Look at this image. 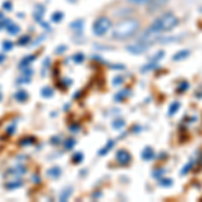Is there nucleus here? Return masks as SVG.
Instances as JSON below:
<instances>
[{
  "instance_id": "nucleus-13",
  "label": "nucleus",
  "mask_w": 202,
  "mask_h": 202,
  "mask_svg": "<svg viewBox=\"0 0 202 202\" xmlns=\"http://www.w3.org/2000/svg\"><path fill=\"white\" fill-rule=\"evenodd\" d=\"M26 172V168L24 167H15V168H12V170H8L7 171V174H13V175H22V174H24Z\"/></svg>"
},
{
  "instance_id": "nucleus-16",
  "label": "nucleus",
  "mask_w": 202,
  "mask_h": 202,
  "mask_svg": "<svg viewBox=\"0 0 202 202\" xmlns=\"http://www.w3.org/2000/svg\"><path fill=\"white\" fill-rule=\"evenodd\" d=\"M62 19H63V12L57 11V12H54L53 15H51V20H53L54 23H58V22H61Z\"/></svg>"
},
{
  "instance_id": "nucleus-22",
  "label": "nucleus",
  "mask_w": 202,
  "mask_h": 202,
  "mask_svg": "<svg viewBox=\"0 0 202 202\" xmlns=\"http://www.w3.org/2000/svg\"><path fill=\"white\" fill-rule=\"evenodd\" d=\"M30 39H31V38H30L28 35H24V37H22L20 39L18 40V45H20V46H24V45H27V43L30 42Z\"/></svg>"
},
{
  "instance_id": "nucleus-18",
  "label": "nucleus",
  "mask_w": 202,
  "mask_h": 202,
  "mask_svg": "<svg viewBox=\"0 0 202 202\" xmlns=\"http://www.w3.org/2000/svg\"><path fill=\"white\" fill-rule=\"evenodd\" d=\"M72 59H73L74 62H77V63H81V62L85 59V57H83L82 53H77V54H74V55L72 57Z\"/></svg>"
},
{
  "instance_id": "nucleus-2",
  "label": "nucleus",
  "mask_w": 202,
  "mask_h": 202,
  "mask_svg": "<svg viewBox=\"0 0 202 202\" xmlns=\"http://www.w3.org/2000/svg\"><path fill=\"white\" fill-rule=\"evenodd\" d=\"M140 28V23L135 19H127L116 24V27L112 30V38L117 40H124L133 37Z\"/></svg>"
},
{
  "instance_id": "nucleus-17",
  "label": "nucleus",
  "mask_w": 202,
  "mask_h": 202,
  "mask_svg": "<svg viewBox=\"0 0 202 202\" xmlns=\"http://www.w3.org/2000/svg\"><path fill=\"white\" fill-rule=\"evenodd\" d=\"M127 1L135 5H145L148 3H152V0H127Z\"/></svg>"
},
{
  "instance_id": "nucleus-1",
  "label": "nucleus",
  "mask_w": 202,
  "mask_h": 202,
  "mask_svg": "<svg viewBox=\"0 0 202 202\" xmlns=\"http://www.w3.org/2000/svg\"><path fill=\"white\" fill-rule=\"evenodd\" d=\"M179 23V19L174 15V13H164V15L159 16L156 20H154V23L151 24L147 28V31L144 32V35H158V34H163V32L171 31Z\"/></svg>"
},
{
  "instance_id": "nucleus-31",
  "label": "nucleus",
  "mask_w": 202,
  "mask_h": 202,
  "mask_svg": "<svg viewBox=\"0 0 202 202\" xmlns=\"http://www.w3.org/2000/svg\"><path fill=\"white\" fill-rule=\"evenodd\" d=\"M65 50H66V46H59V47L57 48L55 53H57V54H61V53H63Z\"/></svg>"
},
{
  "instance_id": "nucleus-35",
  "label": "nucleus",
  "mask_w": 202,
  "mask_h": 202,
  "mask_svg": "<svg viewBox=\"0 0 202 202\" xmlns=\"http://www.w3.org/2000/svg\"><path fill=\"white\" fill-rule=\"evenodd\" d=\"M69 1H75V0H69Z\"/></svg>"
},
{
  "instance_id": "nucleus-32",
  "label": "nucleus",
  "mask_w": 202,
  "mask_h": 202,
  "mask_svg": "<svg viewBox=\"0 0 202 202\" xmlns=\"http://www.w3.org/2000/svg\"><path fill=\"white\" fill-rule=\"evenodd\" d=\"M113 127H115V128H121V127H123V121H117V123L115 121V125Z\"/></svg>"
},
{
  "instance_id": "nucleus-26",
  "label": "nucleus",
  "mask_w": 202,
  "mask_h": 202,
  "mask_svg": "<svg viewBox=\"0 0 202 202\" xmlns=\"http://www.w3.org/2000/svg\"><path fill=\"white\" fill-rule=\"evenodd\" d=\"M112 145H113V142H109V143H108V145H107V147H105V148H102V150L100 151V155H104V154H107L108 151L110 150V147H112Z\"/></svg>"
},
{
  "instance_id": "nucleus-19",
  "label": "nucleus",
  "mask_w": 202,
  "mask_h": 202,
  "mask_svg": "<svg viewBox=\"0 0 202 202\" xmlns=\"http://www.w3.org/2000/svg\"><path fill=\"white\" fill-rule=\"evenodd\" d=\"M187 55H189V50H185V51H182V53L175 54V55H174V59H175V61H179V59L186 58Z\"/></svg>"
},
{
  "instance_id": "nucleus-24",
  "label": "nucleus",
  "mask_w": 202,
  "mask_h": 202,
  "mask_svg": "<svg viewBox=\"0 0 202 202\" xmlns=\"http://www.w3.org/2000/svg\"><path fill=\"white\" fill-rule=\"evenodd\" d=\"M22 75H23V77H27V78H31V75H32V70L30 69V67H24V70L22 72Z\"/></svg>"
},
{
  "instance_id": "nucleus-3",
  "label": "nucleus",
  "mask_w": 202,
  "mask_h": 202,
  "mask_svg": "<svg viewBox=\"0 0 202 202\" xmlns=\"http://www.w3.org/2000/svg\"><path fill=\"white\" fill-rule=\"evenodd\" d=\"M110 27H112L110 19L107 18V16H100V18H97L96 20H94L92 31H93V34L97 35V37H102V35H105L109 31Z\"/></svg>"
},
{
  "instance_id": "nucleus-12",
  "label": "nucleus",
  "mask_w": 202,
  "mask_h": 202,
  "mask_svg": "<svg viewBox=\"0 0 202 202\" xmlns=\"http://www.w3.org/2000/svg\"><path fill=\"white\" fill-rule=\"evenodd\" d=\"M47 175L51 178H58L59 175H61V168H59V167H53L51 170L47 171Z\"/></svg>"
},
{
  "instance_id": "nucleus-23",
  "label": "nucleus",
  "mask_w": 202,
  "mask_h": 202,
  "mask_svg": "<svg viewBox=\"0 0 202 202\" xmlns=\"http://www.w3.org/2000/svg\"><path fill=\"white\" fill-rule=\"evenodd\" d=\"M152 155H154V152H152V150H151V148H145L144 152H143V158H144V159H151V158H152Z\"/></svg>"
},
{
  "instance_id": "nucleus-33",
  "label": "nucleus",
  "mask_w": 202,
  "mask_h": 202,
  "mask_svg": "<svg viewBox=\"0 0 202 202\" xmlns=\"http://www.w3.org/2000/svg\"><path fill=\"white\" fill-rule=\"evenodd\" d=\"M3 61H5L4 54H0V63H3Z\"/></svg>"
},
{
  "instance_id": "nucleus-20",
  "label": "nucleus",
  "mask_w": 202,
  "mask_h": 202,
  "mask_svg": "<svg viewBox=\"0 0 202 202\" xmlns=\"http://www.w3.org/2000/svg\"><path fill=\"white\" fill-rule=\"evenodd\" d=\"M12 47H13V43L11 42V40H4V42H3V50L4 51L12 50Z\"/></svg>"
},
{
  "instance_id": "nucleus-5",
  "label": "nucleus",
  "mask_w": 202,
  "mask_h": 202,
  "mask_svg": "<svg viewBox=\"0 0 202 202\" xmlns=\"http://www.w3.org/2000/svg\"><path fill=\"white\" fill-rule=\"evenodd\" d=\"M43 15H45V7L43 5H35V10H34V13H32V16H34V19L37 22H42V18Z\"/></svg>"
},
{
  "instance_id": "nucleus-28",
  "label": "nucleus",
  "mask_w": 202,
  "mask_h": 202,
  "mask_svg": "<svg viewBox=\"0 0 202 202\" xmlns=\"http://www.w3.org/2000/svg\"><path fill=\"white\" fill-rule=\"evenodd\" d=\"M82 160V154H75L74 155V162L75 163H78V162Z\"/></svg>"
},
{
  "instance_id": "nucleus-11",
  "label": "nucleus",
  "mask_w": 202,
  "mask_h": 202,
  "mask_svg": "<svg viewBox=\"0 0 202 202\" xmlns=\"http://www.w3.org/2000/svg\"><path fill=\"white\" fill-rule=\"evenodd\" d=\"M53 89L50 88V86H45V88L40 89V94H42V97H45V98H50L51 96H53Z\"/></svg>"
},
{
  "instance_id": "nucleus-15",
  "label": "nucleus",
  "mask_w": 202,
  "mask_h": 202,
  "mask_svg": "<svg viewBox=\"0 0 202 202\" xmlns=\"http://www.w3.org/2000/svg\"><path fill=\"white\" fill-rule=\"evenodd\" d=\"M20 186H23V182H22V180H15V182H8L7 185H5V187H7L8 190H12V189L20 187Z\"/></svg>"
},
{
  "instance_id": "nucleus-6",
  "label": "nucleus",
  "mask_w": 202,
  "mask_h": 202,
  "mask_svg": "<svg viewBox=\"0 0 202 202\" xmlns=\"http://www.w3.org/2000/svg\"><path fill=\"white\" fill-rule=\"evenodd\" d=\"M35 58H37V55H35V54H31V55L24 57V58L22 59L20 62H19V67H20V69L28 67V66H30V63H31V62H34V59H35Z\"/></svg>"
},
{
  "instance_id": "nucleus-34",
  "label": "nucleus",
  "mask_w": 202,
  "mask_h": 202,
  "mask_svg": "<svg viewBox=\"0 0 202 202\" xmlns=\"http://www.w3.org/2000/svg\"><path fill=\"white\" fill-rule=\"evenodd\" d=\"M0 101H1V93H0Z\"/></svg>"
},
{
  "instance_id": "nucleus-4",
  "label": "nucleus",
  "mask_w": 202,
  "mask_h": 202,
  "mask_svg": "<svg viewBox=\"0 0 202 202\" xmlns=\"http://www.w3.org/2000/svg\"><path fill=\"white\" fill-rule=\"evenodd\" d=\"M148 46H150V43H147L144 39H140L139 42L133 43V45H128L127 46V50L132 54H142L147 50Z\"/></svg>"
},
{
  "instance_id": "nucleus-7",
  "label": "nucleus",
  "mask_w": 202,
  "mask_h": 202,
  "mask_svg": "<svg viewBox=\"0 0 202 202\" xmlns=\"http://www.w3.org/2000/svg\"><path fill=\"white\" fill-rule=\"evenodd\" d=\"M117 162L119 163H121V164H125L129 160V154L127 152V151H119L117 152Z\"/></svg>"
},
{
  "instance_id": "nucleus-8",
  "label": "nucleus",
  "mask_w": 202,
  "mask_h": 202,
  "mask_svg": "<svg viewBox=\"0 0 202 202\" xmlns=\"http://www.w3.org/2000/svg\"><path fill=\"white\" fill-rule=\"evenodd\" d=\"M13 97H15L16 101H19V102H24L27 98H28V93H27L26 90H18L15 94H13Z\"/></svg>"
},
{
  "instance_id": "nucleus-14",
  "label": "nucleus",
  "mask_w": 202,
  "mask_h": 202,
  "mask_svg": "<svg viewBox=\"0 0 202 202\" xmlns=\"http://www.w3.org/2000/svg\"><path fill=\"white\" fill-rule=\"evenodd\" d=\"M35 142V137L34 136H27V137H24V139H22L20 142V145H23V147H26V145H30V144H32V143Z\"/></svg>"
},
{
  "instance_id": "nucleus-25",
  "label": "nucleus",
  "mask_w": 202,
  "mask_h": 202,
  "mask_svg": "<svg viewBox=\"0 0 202 202\" xmlns=\"http://www.w3.org/2000/svg\"><path fill=\"white\" fill-rule=\"evenodd\" d=\"M3 8H4L5 11H11V10H12V3H11L10 0L4 1V3H3Z\"/></svg>"
},
{
  "instance_id": "nucleus-27",
  "label": "nucleus",
  "mask_w": 202,
  "mask_h": 202,
  "mask_svg": "<svg viewBox=\"0 0 202 202\" xmlns=\"http://www.w3.org/2000/svg\"><path fill=\"white\" fill-rule=\"evenodd\" d=\"M73 145H74V140L73 139H67L66 143H65V148H66V150H70Z\"/></svg>"
},
{
  "instance_id": "nucleus-9",
  "label": "nucleus",
  "mask_w": 202,
  "mask_h": 202,
  "mask_svg": "<svg viewBox=\"0 0 202 202\" xmlns=\"http://www.w3.org/2000/svg\"><path fill=\"white\" fill-rule=\"evenodd\" d=\"M5 28H7V32L10 35H16V34H19V31H20V27L16 26V24H13L12 22H11V23L8 24Z\"/></svg>"
},
{
  "instance_id": "nucleus-21",
  "label": "nucleus",
  "mask_w": 202,
  "mask_h": 202,
  "mask_svg": "<svg viewBox=\"0 0 202 202\" xmlns=\"http://www.w3.org/2000/svg\"><path fill=\"white\" fill-rule=\"evenodd\" d=\"M70 194H72V189H66L63 193H61V195H59V199H61V201H66L67 197H69Z\"/></svg>"
},
{
  "instance_id": "nucleus-10",
  "label": "nucleus",
  "mask_w": 202,
  "mask_h": 202,
  "mask_svg": "<svg viewBox=\"0 0 202 202\" xmlns=\"http://www.w3.org/2000/svg\"><path fill=\"white\" fill-rule=\"evenodd\" d=\"M70 27H72L73 30H75V31H81V30L83 28V20L82 19H78V20H75V22H72V23H70Z\"/></svg>"
},
{
  "instance_id": "nucleus-30",
  "label": "nucleus",
  "mask_w": 202,
  "mask_h": 202,
  "mask_svg": "<svg viewBox=\"0 0 202 202\" xmlns=\"http://www.w3.org/2000/svg\"><path fill=\"white\" fill-rule=\"evenodd\" d=\"M15 128H16V125H15V124H11V127H10V128H7V133H8V135H11L13 131H15Z\"/></svg>"
},
{
  "instance_id": "nucleus-29",
  "label": "nucleus",
  "mask_w": 202,
  "mask_h": 202,
  "mask_svg": "<svg viewBox=\"0 0 202 202\" xmlns=\"http://www.w3.org/2000/svg\"><path fill=\"white\" fill-rule=\"evenodd\" d=\"M178 107H179V105H178V102H174V105H172V107H171V109L168 110V112H170V115H172V113H174L175 110L178 109Z\"/></svg>"
}]
</instances>
